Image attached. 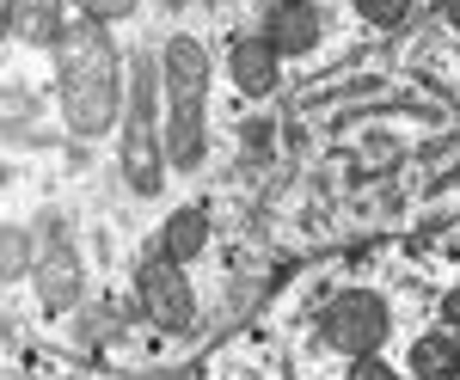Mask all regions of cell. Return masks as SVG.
I'll use <instances>...</instances> for the list:
<instances>
[{
	"label": "cell",
	"instance_id": "3",
	"mask_svg": "<svg viewBox=\"0 0 460 380\" xmlns=\"http://www.w3.org/2000/svg\"><path fill=\"white\" fill-rule=\"evenodd\" d=\"M154 93H160V68H136V104L123 117V178L136 197H154L166 184V129L154 123Z\"/></svg>",
	"mask_w": 460,
	"mask_h": 380
},
{
	"label": "cell",
	"instance_id": "9",
	"mask_svg": "<svg viewBox=\"0 0 460 380\" xmlns=\"http://www.w3.org/2000/svg\"><path fill=\"white\" fill-rule=\"evenodd\" d=\"M74 25L68 0H6V31L19 37L25 49H56Z\"/></svg>",
	"mask_w": 460,
	"mask_h": 380
},
{
	"label": "cell",
	"instance_id": "4",
	"mask_svg": "<svg viewBox=\"0 0 460 380\" xmlns=\"http://www.w3.org/2000/svg\"><path fill=\"white\" fill-rule=\"evenodd\" d=\"M387 331H393V307L375 288H344V295H332V307L319 313V338L338 349V356H350V362L381 356Z\"/></svg>",
	"mask_w": 460,
	"mask_h": 380
},
{
	"label": "cell",
	"instance_id": "11",
	"mask_svg": "<svg viewBox=\"0 0 460 380\" xmlns=\"http://www.w3.org/2000/svg\"><path fill=\"white\" fill-rule=\"evenodd\" d=\"M411 375L418 380H460V338L455 331H424L411 344Z\"/></svg>",
	"mask_w": 460,
	"mask_h": 380
},
{
	"label": "cell",
	"instance_id": "15",
	"mask_svg": "<svg viewBox=\"0 0 460 380\" xmlns=\"http://www.w3.org/2000/svg\"><path fill=\"white\" fill-rule=\"evenodd\" d=\"M350 380H405L399 368H387L381 356H362V362H350Z\"/></svg>",
	"mask_w": 460,
	"mask_h": 380
},
{
	"label": "cell",
	"instance_id": "2",
	"mask_svg": "<svg viewBox=\"0 0 460 380\" xmlns=\"http://www.w3.org/2000/svg\"><path fill=\"white\" fill-rule=\"evenodd\" d=\"M209 80H215V62L203 49V37L190 31H172L166 49H160V129H166V160L178 172L203 166L209 154Z\"/></svg>",
	"mask_w": 460,
	"mask_h": 380
},
{
	"label": "cell",
	"instance_id": "13",
	"mask_svg": "<svg viewBox=\"0 0 460 380\" xmlns=\"http://www.w3.org/2000/svg\"><path fill=\"white\" fill-rule=\"evenodd\" d=\"M74 19H93V25H117V19H129L136 13V0H68Z\"/></svg>",
	"mask_w": 460,
	"mask_h": 380
},
{
	"label": "cell",
	"instance_id": "14",
	"mask_svg": "<svg viewBox=\"0 0 460 380\" xmlns=\"http://www.w3.org/2000/svg\"><path fill=\"white\" fill-rule=\"evenodd\" d=\"M31 240H25V227H6V258H0V270H6V282H19L25 270H31Z\"/></svg>",
	"mask_w": 460,
	"mask_h": 380
},
{
	"label": "cell",
	"instance_id": "8",
	"mask_svg": "<svg viewBox=\"0 0 460 380\" xmlns=\"http://www.w3.org/2000/svg\"><path fill=\"white\" fill-rule=\"evenodd\" d=\"M227 74H234V86L246 93V99H270L277 86H283V49L270 43V37H234V49H227Z\"/></svg>",
	"mask_w": 460,
	"mask_h": 380
},
{
	"label": "cell",
	"instance_id": "12",
	"mask_svg": "<svg viewBox=\"0 0 460 380\" xmlns=\"http://www.w3.org/2000/svg\"><path fill=\"white\" fill-rule=\"evenodd\" d=\"M356 19H368V25H381V31H393V25H405V13H411V0H350Z\"/></svg>",
	"mask_w": 460,
	"mask_h": 380
},
{
	"label": "cell",
	"instance_id": "1",
	"mask_svg": "<svg viewBox=\"0 0 460 380\" xmlns=\"http://www.w3.org/2000/svg\"><path fill=\"white\" fill-rule=\"evenodd\" d=\"M49 56H56V99H62L68 129L86 141L111 136L129 117V104H123V49L111 43V25L74 19L68 37Z\"/></svg>",
	"mask_w": 460,
	"mask_h": 380
},
{
	"label": "cell",
	"instance_id": "17",
	"mask_svg": "<svg viewBox=\"0 0 460 380\" xmlns=\"http://www.w3.org/2000/svg\"><path fill=\"white\" fill-rule=\"evenodd\" d=\"M442 13H448V25L460 31V0H442Z\"/></svg>",
	"mask_w": 460,
	"mask_h": 380
},
{
	"label": "cell",
	"instance_id": "6",
	"mask_svg": "<svg viewBox=\"0 0 460 380\" xmlns=\"http://www.w3.org/2000/svg\"><path fill=\"white\" fill-rule=\"evenodd\" d=\"M31 288L49 313H74L86 301V258L74 252L68 227L62 221H43V240H37V264H31Z\"/></svg>",
	"mask_w": 460,
	"mask_h": 380
},
{
	"label": "cell",
	"instance_id": "5",
	"mask_svg": "<svg viewBox=\"0 0 460 380\" xmlns=\"http://www.w3.org/2000/svg\"><path fill=\"white\" fill-rule=\"evenodd\" d=\"M136 313L160 331H190L197 319V288L184 277V264H172L166 252H154L136 264Z\"/></svg>",
	"mask_w": 460,
	"mask_h": 380
},
{
	"label": "cell",
	"instance_id": "7",
	"mask_svg": "<svg viewBox=\"0 0 460 380\" xmlns=\"http://www.w3.org/2000/svg\"><path fill=\"white\" fill-rule=\"evenodd\" d=\"M258 37H270L283 49V62H295V56H314L319 43H325V19H319L314 0H264Z\"/></svg>",
	"mask_w": 460,
	"mask_h": 380
},
{
	"label": "cell",
	"instance_id": "10",
	"mask_svg": "<svg viewBox=\"0 0 460 380\" xmlns=\"http://www.w3.org/2000/svg\"><path fill=\"white\" fill-rule=\"evenodd\" d=\"M160 252L172 258V264H190V258H203L209 252V208H172L166 215V227H160Z\"/></svg>",
	"mask_w": 460,
	"mask_h": 380
},
{
	"label": "cell",
	"instance_id": "16",
	"mask_svg": "<svg viewBox=\"0 0 460 380\" xmlns=\"http://www.w3.org/2000/svg\"><path fill=\"white\" fill-rule=\"evenodd\" d=\"M442 325H448V331H460V288H448V295H442Z\"/></svg>",
	"mask_w": 460,
	"mask_h": 380
}]
</instances>
